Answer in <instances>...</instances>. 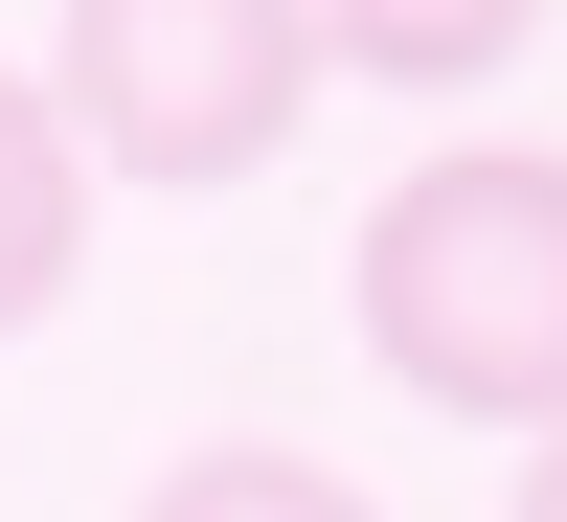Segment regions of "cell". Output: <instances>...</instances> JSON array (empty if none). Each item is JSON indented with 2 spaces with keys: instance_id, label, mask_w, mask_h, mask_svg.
I'll return each instance as SVG.
<instances>
[{
  "instance_id": "277c9868",
  "label": "cell",
  "mask_w": 567,
  "mask_h": 522,
  "mask_svg": "<svg viewBox=\"0 0 567 522\" xmlns=\"http://www.w3.org/2000/svg\"><path fill=\"white\" fill-rule=\"evenodd\" d=\"M545 45V0H318V69H386V91H499Z\"/></svg>"
},
{
  "instance_id": "7a4b0ae2",
  "label": "cell",
  "mask_w": 567,
  "mask_h": 522,
  "mask_svg": "<svg viewBox=\"0 0 567 522\" xmlns=\"http://www.w3.org/2000/svg\"><path fill=\"white\" fill-rule=\"evenodd\" d=\"M45 114L91 182H250L318 114V0H69Z\"/></svg>"
},
{
  "instance_id": "5b68a950",
  "label": "cell",
  "mask_w": 567,
  "mask_h": 522,
  "mask_svg": "<svg viewBox=\"0 0 567 522\" xmlns=\"http://www.w3.org/2000/svg\"><path fill=\"white\" fill-rule=\"evenodd\" d=\"M136 522H386V500H363L341 454H296V432H205V454L136 478Z\"/></svg>"
},
{
  "instance_id": "6da1fadb",
  "label": "cell",
  "mask_w": 567,
  "mask_h": 522,
  "mask_svg": "<svg viewBox=\"0 0 567 522\" xmlns=\"http://www.w3.org/2000/svg\"><path fill=\"white\" fill-rule=\"evenodd\" d=\"M363 296V364L454 432H567V160L545 136H454L363 205L341 250Z\"/></svg>"
},
{
  "instance_id": "8992f818",
  "label": "cell",
  "mask_w": 567,
  "mask_h": 522,
  "mask_svg": "<svg viewBox=\"0 0 567 522\" xmlns=\"http://www.w3.org/2000/svg\"><path fill=\"white\" fill-rule=\"evenodd\" d=\"M499 522H567V432H545V454H523V500H499Z\"/></svg>"
},
{
  "instance_id": "3957f363",
  "label": "cell",
  "mask_w": 567,
  "mask_h": 522,
  "mask_svg": "<svg viewBox=\"0 0 567 522\" xmlns=\"http://www.w3.org/2000/svg\"><path fill=\"white\" fill-rule=\"evenodd\" d=\"M69 273H91V160H69V114H45V69H0V341H23Z\"/></svg>"
}]
</instances>
